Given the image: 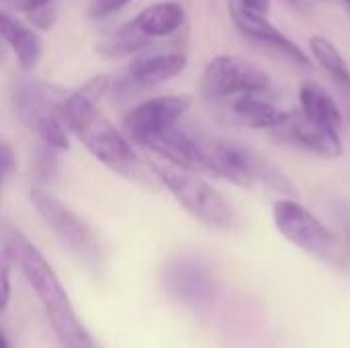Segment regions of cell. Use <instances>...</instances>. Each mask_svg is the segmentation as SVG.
Returning <instances> with one entry per match:
<instances>
[{"label":"cell","instance_id":"cell-17","mask_svg":"<svg viewBox=\"0 0 350 348\" xmlns=\"http://www.w3.org/2000/svg\"><path fill=\"white\" fill-rule=\"evenodd\" d=\"M0 39L12 49L23 70H33L41 57V37L8 12H0Z\"/></svg>","mask_w":350,"mask_h":348},{"label":"cell","instance_id":"cell-14","mask_svg":"<svg viewBox=\"0 0 350 348\" xmlns=\"http://www.w3.org/2000/svg\"><path fill=\"white\" fill-rule=\"evenodd\" d=\"M228 115L236 125L273 131L287 119L289 111L279 109L273 101L265 98V94H242L232 98Z\"/></svg>","mask_w":350,"mask_h":348},{"label":"cell","instance_id":"cell-16","mask_svg":"<svg viewBox=\"0 0 350 348\" xmlns=\"http://www.w3.org/2000/svg\"><path fill=\"white\" fill-rule=\"evenodd\" d=\"M144 37L160 39L176 33L183 23H185V8L178 2L166 0V2H154L139 10L131 21H129Z\"/></svg>","mask_w":350,"mask_h":348},{"label":"cell","instance_id":"cell-13","mask_svg":"<svg viewBox=\"0 0 350 348\" xmlns=\"http://www.w3.org/2000/svg\"><path fill=\"white\" fill-rule=\"evenodd\" d=\"M187 68V55L176 51H144L127 70V84L135 88H154L180 76Z\"/></svg>","mask_w":350,"mask_h":348},{"label":"cell","instance_id":"cell-11","mask_svg":"<svg viewBox=\"0 0 350 348\" xmlns=\"http://www.w3.org/2000/svg\"><path fill=\"white\" fill-rule=\"evenodd\" d=\"M271 133L287 146H293L297 150H304L308 154H314L326 160H334L342 156V150H345L340 133L310 121L299 111H289L287 119Z\"/></svg>","mask_w":350,"mask_h":348},{"label":"cell","instance_id":"cell-12","mask_svg":"<svg viewBox=\"0 0 350 348\" xmlns=\"http://www.w3.org/2000/svg\"><path fill=\"white\" fill-rule=\"evenodd\" d=\"M142 148L150 150L152 156L162 158L170 164H176L180 168L193 170V172H207L205 166V154H203V144L199 135L187 133L178 125L162 131L160 135L152 137L148 144Z\"/></svg>","mask_w":350,"mask_h":348},{"label":"cell","instance_id":"cell-29","mask_svg":"<svg viewBox=\"0 0 350 348\" xmlns=\"http://www.w3.org/2000/svg\"><path fill=\"white\" fill-rule=\"evenodd\" d=\"M320 2H326V0H320Z\"/></svg>","mask_w":350,"mask_h":348},{"label":"cell","instance_id":"cell-4","mask_svg":"<svg viewBox=\"0 0 350 348\" xmlns=\"http://www.w3.org/2000/svg\"><path fill=\"white\" fill-rule=\"evenodd\" d=\"M148 164L158 180L195 219L215 230L236 228V215L232 207L228 205L224 195L213 189L199 172L180 168L156 156H150Z\"/></svg>","mask_w":350,"mask_h":348},{"label":"cell","instance_id":"cell-15","mask_svg":"<svg viewBox=\"0 0 350 348\" xmlns=\"http://www.w3.org/2000/svg\"><path fill=\"white\" fill-rule=\"evenodd\" d=\"M297 98H299V113L304 117H308L310 121H314L326 129H332L336 133L342 131V125H345L342 111H340L336 98L324 86H320L318 82H312V80L304 82L299 86Z\"/></svg>","mask_w":350,"mask_h":348},{"label":"cell","instance_id":"cell-25","mask_svg":"<svg viewBox=\"0 0 350 348\" xmlns=\"http://www.w3.org/2000/svg\"><path fill=\"white\" fill-rule=\"evenodd\" d=\"M14 154H12V150L8 148V146H4V144H0V185H2V180L14 170Z\"/></svg>","mask_w":350,"mask_h":348},{"label":"cell","instance_id":"cell-8","mask_svg":"<svg viewBox=\"0 0 350 348\" xmlns=\"http://www.w3.org/2000/svg\"><path fill=\"white\" fill-rule=\"evenodd\" d=\"M31 203L41 215V219L53 230V234L88 267H98L100 248L92 230L66 205H62L55 197H51L43 189L31 191Z\"/></svg>","mask_w":350,"mask_h":348},{"label":"cell","instance_id":"cell-10","mask_svg":"<svg viewBox=\"0 0 350 348\" xmlns=\"http://www.w3.org/2000/svg\"><path fill=\"white\" fill-rule=\"evenodd\" d=\"M230 14L232 21L236 25V29L252 43L275 51L277 55L293 62L295 66L301 68H312V59L308 57V53L293 41L289 39L285 33H281L265 14L252 12L248 8H244L240 2H232L230 4Z\"/></svg>","mask_w":350,"mask_h":348},{"label":"cell","instance_id":"cell-6","mask_svg":"<svg viewBox=\"0 0 350 348\" xmlns=\"http://www.w3.org/2000/svg\"><path fill=\"white\" fill-rule=\"evenodd\" d=\"M271 88L269 74L236 55L213 57L201 76V94L211 103L236 98L242 94H267Z\"/></svg>","mask_w":350,"mask_h":348},{"label":"cell","instance_id":"cell-2","mask_svg":"<svg viewBox=\"0 0 350 348\" xmlns=\"http://www.w3.org/2000/svg\"><path fill=\"white\" fill-rule=\"evenodd\" d=\"M0 242L2 252L21 269L27 283L37 293L59 345L64 348H96L84 324L76 316L59 277L37 246L10 224L0 226Z\"/></svg>","mask_w":350,"mask_h":348},{"label":"cell","instance_id":"cell-23","mask_svg":"<svg viewBox=\"0 0 350 348\" xmlns=\"http://www.w3.org/2000/svg\"><path fill=\"white\" fill-rule=\"evenodd\" d=\"M55 0H2L4 6H8L12 10H18V12H27V14L35 12V10H39L43 6H49Z\"/></svg>","mask_w":350,"mask_h":348},{"label":"cell","instance_id":"cell-26","mask_svg":"<svg viewBox=\"0 0 350 348\" xmlns=\"http://www.w3.org/2000/svg\"><path fill=\"white\" fill-rule=\"evenodd\" d=\"M240 4L244 8H248L252 12H258V14H265V16H267V12L271 8V0H240Z\"/></svg>","mask_w":350,"mask_h":348},{"label":"cell","instance_id":"cell-9","mask_svg":"<svg viewBox=\"0 0 350 348\" xmlns=\"http://www.w3.org/2000/svg\"><path fill=\"white\" fill-rule=\"evenodd\" d=\"M191 105L193 98L187 94L156 96L146 103H139L123 119L127 139L139 146L148 144L152 137L174 127L180 121V117L191 109Z\"/></svg>","mask_w":350,"mask_h":348},{"label":"cell","instance_id":"cell-20","mask_svg":"<svg viewBox=\"0 0 350 348\" xmlns=\"http://www.w3.org/2000/svg\"><path fill=\"white\" fill-rule=\"evenodd\" d=\"M148 47H150V39L144 37L131 23L121 25L117 31H113L98 43V51L107 57L133 55V53L146 51Z\"/></svg>","mask_w":350,"mask_h":348},{"label":"cell","instance_id":"cell-18","mask_svg":"<svg viewBox=\"0 0 350 348\" xmlns=\"http://www.w3.org/2000/svg\"><path fill=\"white\" fill-rule=\"evenodd\" d=\"M310 51L314 59L322 66V70L330 76V80L336 84L347 107H350V68L340 49L328 37L314 35L310 39Z\"/></svg>","mask_w":350,"mask_h":348},{"label":"cell","instance_id":"cell-7","mask_svg":"<svg viewBox=\"0 0 350 348\" xmlns=\"http://www.w3.org/2000/svg\"><path fill=\"white\" fill-rule=\"evenodd\" d=\"M59 105L53 103L47 88L31 80H21L12 90V107L21 123L49 148L68 150L70 139L59 117Z\"/></svg>","mask_w":350,"mask_h":348},{"label":"cell","instance_id":"cell-24","mask_svg":"<svg viewBox=\"0 0 350 348\" xmlns=\"http://www.w3.org/2000/svg\"><path fill=\"white\" fill-rule=\"evenodd\" d=\"M31 23L39 29H49L53 23H55V4H49V6H43L35 12L29 14Z\"/></svg>","mask_w":350,"mask_h":348},{"label":"cell","instance_id":"cell-19","mask_svg":"<svg viewBox=\"0 0 350 348\" xmlns=\"http://www.w3.org/2000/svg\"><path fill=\"white\" fill-rule=\"evenodd\" d=\"M168 285L174 291V295H178L180 299L197 302V299H205L209 295L211 281L199 267H195L191 263H180V265L172 267V271L168 275Z\"/></svg>","mask_w":350,"mask_h":348},{"label":"cell","instance_id":"cell-1","mask_svg":"<svg viewBox=\"0 0 350 348\" xmlns=\"http://www.w3.org/2000/svg\"><path fill=\"white\" fill-rule=\"evenodd\" d=\"M109 86V76H92L62 101L59 117L64 127L72 131L98 162L127 178H135L139 176V160L135 150L98 109V103L107 94Z\"/></svg>","mask_w":350,"mask_h":348},{"label":"cell","instance_id":"cell-5","mask_svg":"<svg viewBox=\"0 0 350 348\" xmlns=\"http://www.w3.org/2000/svg\"><path fill=\"white\" fill-rule=\"evenodd\" d=\"M273 222L279 234L299 250L330 265H338L342 260L338 240L332 230L299 201L291 197L277 199L273 203Z\"/></svg>","mask_w":350,"mask_h":348},{"label":"cell","instance_id":"cell-28","mask_svg":"<svg viewBox=\"0 0 350 348\" xmlns=\"http://www.w3.org/2000/svg\"><path fill=\"white\" fill-rule=\"evenodd\" d=\"M342 2V6L347 8V12H349V16H350V0H340Z\"/></svg>","mask_w":350,"mask_h":348},{"label":"cell","instance_id":"cell-27","mask_svg":"<svg viewBox=\"0 0 350 348\" xmlns=\"http://www.w3.org/2000/svg\"><path fill=\"white\" fill-rule=\"evenodd\" d=\"M0 348H10L8 347V340H6V336L0 332Z\"/></svg>","mask_w":350,"mask_h":348},{"label":"cell","instance_id":"cell-21","mask_svg":"<svg viewBox=\"0 0 350 348\" xmlns=\"http://www.w3.org/2000/svg\"><path fill=\"white\" fill-rule=\"evenodd\" d=\"M131 0H90L88 4V14L92 18H107L125 8Z\"/></svg>","mask_w":350,"mask_h":348},{"label":"cell","instance_id":"cell-3","mask_svg":"<svg viewBox=\"0 0 350 348\" xmlns=\"http://www.w3.org/2000/svg\"><path fill=\"white\" fill-rule=\"evenodd\" d=\"M201 144L207 174H213L238 187L262 185L267 189L285 193L287 197L295 195V187L291 185V180L254 150L217 137H201Z\"/></svg>","mask_w":350,"mask_h":348},{"label":"cell","instance_id":"cell-30","mask_svg":"<svg viewBox=\"0 0 350 348\" xmlns=\"http://www.w3.org/2000/svg\"><path fill=\"white\" fill-rule=\"evenodd\" d=\"M347 109H349V113H350V107H347Z\"/></svg>","mask_w":350,"mask_h":348},{"label":"cell","instance_id":"cell-22","mask_svg":"<svg viewBox=\"0 0 350 348\" xmlns=\"http://www.w3.org/2000/svg\"><path fill=\"white\" fill-rule=\"evenodd\" d=\"M10 269H12V260L2 252L0 254V312L10 302Z\"/></svg>","mask_w":350,"mask_h":348}]
</instances>
